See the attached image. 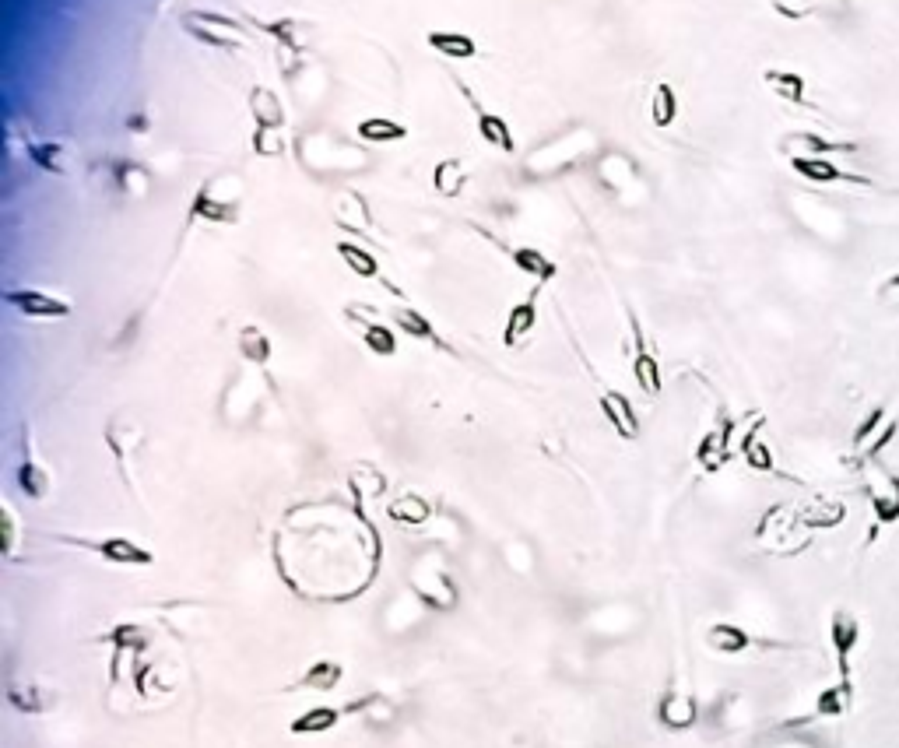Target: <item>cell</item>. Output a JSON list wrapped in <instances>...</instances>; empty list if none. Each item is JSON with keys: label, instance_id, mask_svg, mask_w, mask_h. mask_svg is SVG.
Returning <instances> with one entry per match:
<instances>
[{"label": "cell", "instance_id": "obj_1", "mask_svg": "<svg viewBox=\"0 0 899 748\" xmlns=\"http://www.w3.org/2000/svg\"><path fill=\"white\" fill-rule=\"evenodd\" d=\"M183 29H187L197 43L215 46V50H229V53L243 50V46L250 43V36H246L243 25H239L236 18L215 15V11H190V15H183Z\"/></svg>", "mask_w": 899, "mask_h": 748}, {"label": "cell", "instance_id": "obj_2", "mask_svg": "<svg viewBox=\"0 0 899 748\" xmlns=\"http://www.w3.org/2000/svg\"><path fill=\"white\" fill-rule=\"evenodd\" d=\"M864 492H868L878 524H896L899 520V475H892V471L878 468L875 461H868V468H864Z\"/></svg>", "mask_w": 899, "mask_h": 748}, {"label": "cell", "instance_id": "obj_3", "mask_svg": "<svg viewBox=\"0 0 899 748\" xmlns=\"http://www.w3.org/2000/svg\"><path fill=\"white\" fill-rule=\"evenodd\" d=\"M829 643H833L840 682H854L850 678V657H854L857 643H861V622H857V615L850 608H836L833 612V619H829Z\"/></svg>", "mask_w": 899, "mask_h": 748}, {"label": "cell", "instance_id": "obj_4", "mask_svg": "<svg viewBox=\"0 0 899 748\" xmlns=\"http://www.w3.org/2000/svg\"><path fill=\"white\" fill-rule=\"evenodd\" d=\"M4 299H8L11 306H18V310H22L25 317H32V320H64V317H71V303H67V299L50 295V292H39V288H11Z\"/></svg>", "mask_w": 899, "mask_h": 748}, {"label": "cell", "instance_id": "obj_5", "mask_svg": "<svg viewBox=\"0 0 899 748\" xmlns=\"http://www.w3.org/2000/svg\"><path fill=\"white\" fill-rule=\"evenodd\" d=\"M64 541L81 545V548H92V552H99L102 559L113 562V566H152L155 562V552H148V548L137 545V541H130V538H99V541L64 538Z\"/></svg>", "mask_w": 899, "mask_h": 748}, {"label": "cell", "instance_id": "obj_6", "mask_svg": "<svg viewBox=\"0 0 899 748\" xmlns=\"http://www.w3.org/2000/svg\"><path fill=\"white\" fill-rule=\"evenodd\" d=\"M657 720L668 731H689L699 720V703L692 692H668V696L657 703Z\"/></svg>", "mask_w": 899, "mask_h": 748}, {"label": "cell", "instance_id": "obj_7", "mask_svg": "<svg viewBox=\"0 0 899 748\" xmlns=\"http://www.w3.org/2000/svg\"><path fill=\"white\" fill-rule=\"evenodd\" d=\"M731 432H734V422H720L717 429H710L703 436V443H699L696 450V461L703 464V471H720L727 464V457H731Z\"/></svg>", "mask_w": 899, "mask_h": 748}, {"label": "cell", "instance_id": "obj_8", "mask_svg": "<svg viewBox=\"0 0 899 748\" xmlns=\"http://www.w3.org/2000/svg\"><path fill=\"white\" fill-rule=\"evenodd\" d=\"M601 411H605L608 422L619 429V436H626V439L640 436V415H636L633 401H629L626 394H619V390H605V394H601Z\"/></svg>", "mask_w": 899, "mask_h": 748}, {"label": "cell", "instance_id": "obj_9", "mask_svg": "<svg viewBox=\"0 0 899 748\" xmlns=\"http://www.w3.org/2000/svg\"><path fill=\"white\" fill-rule=\"evenodd\" d=\"M843 520H847V506L840 499H812L798 510V524L805 531H829V527H840Z\"/></svg>", "mask_w": 899, "mask_h": 748}, {"label": "cell", "instance_id": "obj_10", "mask_svg": "<svg viewBox=\"0 0 899 748\" xmlns=\"http://www.w3.org/2000/svg\"><path fill=\"white\" fill-rule=\"evenodd\" d=\"M794 173H801L805 180L812 183H861V187H868V176H857V173H843V169H836L833 162L826 159H805V155H794L791 159Z\"/></svg>", "mask_w": 899, "mask_h": 748}, {"label": "cell", "instance_id": "obj_11", "mask_svg": "<svg viewBox=\"0 0 899 748\" xmlns=\"http://www.w3.org/2000/svg\"><path fill=\"white\" fill-rule=\"evenodd\" d=\"M8 699L15 710L22 713H46L53 710V706L60 703V696H53V692H43L36 682H25V678H11L8 682Z\"/></svg>", "mask_w": 899, "mask_h": 748}, {"label": "cell", "instance_id": "obj_12", "mask_svg": "<svg viewBox=\"0 0 899 748\" xmlns=\"http://www.w3.org/2000/svg\"><path fill=\"white\" fill-rule=\"evenodd\" d=\"M633 334H636L633 376H636V383H640L643 394L657 397V394H661V369H657V359L647 352V345H643V331H640V324H636V320H633Z\"/></svg>", "mask_w": 899, "mask_h": 748}, {"label": "cell", "instance_id": "obj_13", "mask_svg": "<svg viewBox=\"0 0 899 748\" xmlns=\"http://www.w3.org/2000/svg\"><path fill=\"white\" fill-rule=\"evenodd\" d=\"M706 643H710V650H717V654H745L748 647H752V636L745 633L741 626H734V622H713L710 629H706Z\"/></svg>", "mask_w": 899, "mask_h": 748}, {"label": "cell", "instance_id": "obj_14", "mask_svg": "<svg viewBox=\"0 0 899 748\" xmlns=\"http://www.w3.org/2000/svg\"><path fill=\"white\" fill-rule=\"evenodd\" d=\"M850 703H854V682L826 685V689L815 696V717L836 720V717H843V713L850 710Z\"/></svg>", "mask_w": 899, "mask_h": 748}, {"label": "cell", "instance_id": "obj_15", "mask_svg": "<svg viewBox=\"0 0 899 748\" xmlns=\"http://www.w3.org/2000/svg\"><path fill=\"white\" fill-rule=\"evenodd\" d=\"M787 148H798L805 159H826V155H836V152H854L857 144L850 141H826V137L819 134H791L784 137Z\"/></svg>", "mask_w": 899, "mask_h": 748}, {"label": "cell", "instance_id": "obj_16", "mask_svg": "<svg viewBox=\"0 0 899 748\" xmlns=\"http://www.w3.org/2000/svg\"><path fill=\"white\" fill-rule=\"evenodd\" d=\"M338 724H341V710H334V706H313V710L299 713V717L288 724V731L292 734H327Z\"/></svg>", "mask_w": 899, "mask_h": 748}, {"label": "cell", "instance_id": "obj_17", "mask_svg": "<svg viewBox=\"0 0 899 748\" xmlns=\"http://www.w3.org/2000/svg\"><path fill=\"white\" fill-rule=\"evenodd\" d=\"M141 436H144L141 425L127 422V418H116V422H109L106 439H109V446H113L116 461L123 464V471H127V457H130V450H134V446H141Z\"/></svg>", "mask_w": 899, "mask_h": 748}, {"label": "cell", "instance_id": "obj_18", "mask_svg": "<svg viewBox=\"0 0 899 748\" xmlns=\"http://www.w3.org/2000/svg\"><path fill=\"white\" fill-rule=\"evenodd\" d=\"M429 46L450 60H471L478 53V43L464 32H429Z\"/></svg>", "mask_w": 899, "mask_h": 748}, {"label": "cell", "instance_id": "obj_19", "mask_svg": "<svg viewBox=\"0 0 899 748\" xmlns=\"http://www.w3.org/2000/svg\"><path fill=\"white\" fill-rule=\"evenodd\" d=\"M390 317H394V324L401 327L404 334H411V338H418V341H432V345H436V348H443V352H446V341L439 338V334H436V327H432L429 320L422 317V313L408 310V306H397V310L390 313Z\"/></svg>", "mask_w": 899, "mask_h": 748}, {"label": "cell", "instance_id": "obj_20", "mask_svg": "<svg viewBox=\"0 0 899 748\" xmlns=\"http://www.w3.org/2000/svg\"><path fill=\"white\" fill-rule=\"evenodd\" d=\"M359 137L366 144H394V141H401V137H408V127L387 120V116H369V120L359 123Z\"/></svg>", "mask_w": 899, "mask_h": 748}, {"label": "cell", "instance_id": "obj_21", "mask_svg": "<svg viewBox=\"0 0 899 748\" xmlns=\"http://www.w3.org/2000/svg\"><path fill=\"white\" fill-rule=\"evenodd\" d=\"M250 106H253V116H257V130H271V127H281V123H285V109H281L278 95H274L271 88H257Z\"/></svg>", "mask_w": 899, "mask_h": 748}, {"label": "cell", "instance_id": "obj_22", "mask_svg": "<svg viewBox=\"0 0 899 748\" xmlns=\"http://www.w3.org/2000/svg\"><path fill=\"white\" fill-rule=\"evenodd\" d=\"M534 320H538V306H534V303L513 306L510 317H506V331H503L506 345H520V341H524L527 334L534 331Z\"/></svg>", "mask_w": 899, "mask_h": 748}, {"label": "cell", "instance_id": "obj_23", "mask_svg": "<svg viewBox=\"0 0 899 748\" xmlns=\"http://www.w3.org/2000/svg\"><path fill=\"white\" fill-rule=\"evenodd\" d=\"M759 425H763V418H759V422L748 429V436L741 439V454H745V464L752 471H773V450L759 439Z\"/></svg>", "mask_w": 899, "mask_h": 748}, {"label": "cell", "instance_id": "obj_24", "mask_svg": "<svg viewBox=\"0 0 899 748\" xmlns=\"http://www.w3.org/2000/svg\"><path fill=\"white\" fill-rule=\"evenodd\" d=\"M341 678H345V668H341L338 661H317V664H310V671H306L303 678H299V685L317 689V692H331V689H338Z\"/></svg>", "mask_w": 899, "mask_h": 748}, {"label": "cell", "instance_id": "obj_25", "mask_svg": "<svg viewBox=\"0 0 899 748\" xmlns=\"http://www.w3.org/2000/svg\"><path fill=\"white\" fill-rule=\"evenodd\" d=\"M429 513L432 510H429V503H425L422 496H401V499H394V503L387 506V517L397 520V524H408V527L425 524Z\"/></svg>", "mask_w": 899, "mask_h": 748}, {"label": "cell", "instance_id": "obj_26", "mask_svg": "<svg viewBox=\"0 0 899 748\" xmlns=\"http://www.w3.org/2000/svg\"><path fill=\"white\" fill-rule=\"evenodd\" d=\"M239 352H243V359L253 362V366H267L274 348L260 327H243V331H239Z\"/></svg>", "mask_w": 899, "mask_h": 748}, {"label": "cell", "instance_id": "obj_27", "mask_svg": "<svg viewBox=\"0 0 899 748\" xmlns=\"http://www.w3.org/2000/svg\"><path fill=\"white\" fill-rule=\"evenodd\" d=\"M513 264H517L524 274H534L538 281L555 278V264L541 250H534V246H520V250H513Z\"/></svg>", "mask_w": 899, "mask_h": 748}, {"label": "cell", "instance_id": "obj_28", "mask_svg": "<svg viewBox=\"0 0 899 748\" xmlns=\"http://www.w3.org/2000/svg\"><path fill=\"white\" fill-rule=\"evenodd\" d=\"M194 218H208V222H236L239 218V204H225V201H215L211 194H197L194 197Z\"/></svg>", "mask_w": 899, "mask_h": 748}, {"label": "cell", "instance_id": "obj_29", "mask_svg": "<svg viewBox=\"0 0 899 748\" xmlns=\"http://www.w3.org/2000/svg\"><path fill=\"white\" fill-rule=\"evenodd\" d=\"M766 85L787 102H805V78L794 71H766Z\"/></svg>", "mask_w": 899, "mask_h": 748}, {"label": "cell", "instance_id": "obj_30", "mask_svg": "<svg viewBox=\"0 0 899 748\" xmlns=\"http://www.w3.org/2000/svg\"><path fill=\"white\" fill-rule=\"evenodd\" d=\"M18 485H22V492L29 499H46L50 496V471L39 468L36 461H25L18 468Z\"/></svg>", "mask_w": 899, "mask_h": 748}, {"label": "cell", "instance_id": "obj_31", "mask_svg": "<svg viewBox=\"0 0 899 748\" xmlns=\"http://www.w3.org/2000/svg\"><path fill=\"white\" fill-rule=\"evenodd\" d=\"M478 134L485 137V144L492 148H503V152H513V134L506 127L503 116H492V113H478Z\"/></svg>", "mask_w": 899, "mask_h": 748}, {"label": "cell", "instance_id": "obj_32", "mask_svg": "<svg viewBox=\"0 0 899 748\" xmlns=\"http://www.w3.org/2000/svg\"><path fill=\"white\" fill-rule=\"evenodd\" d=\"M109 643H113L116 650H130V654H141V650H148V629L144 626H134V622H123V626H116L113 633L106 636Z\"/></svg>", "mask_w": 899, "mask_h": 748}, {"label": "cell", "instance_id": "obj_33", "mask_svg": "<svg viewBox=\"0 0 899 748\" xmlns=\"http://www.w3.org/2000/svg\"><path fill=\"white\" fill-rule=\"evenodd\" d=\"M650 116H654L657 127H671L678 116V99H675V88L671 85H657L654 88V99H650Z\"/></svg>", "mask_w": 899, "mask_h": 748}, {"label": "cell", "instance_id": "obj_34", "mask_svg": "<svg viewBox=\"0 0 899 748\" xmlns=\"http://www.w3.org/2000/svg\"><path fill=\"white\" fill-rule=\"evenodd\" d=\"M338 253H341V260H345V264L352 267L355 274H362V278H376V274H380V264H376V257L369 250H362V246L338 243Z\"/></svg>", "mask_w": 899, "mask_h": 748}, {"label": "cell", "instance_id": "obj_35", "mask_svg": "<svg viewBox=\"0 0 899 748\" xmlns=\"http://www.w3.org/2000/svg\"><path fill=\"white\" fill-rule=\"evenodd\" d=\"M464 180H468V173H464V166L457 159L439 162V166H436V190H439V194H450V197L461 194Z\"/></svg>", "mask_w": 899, "mask_h": 748}, {"label": "cell", "instance_id": "obj_36", "mask_svg": "<svg viewBox=\"0 0 899 748\" xmlns=\"http://www.w3.org/2000/svg\"><path fill=\"white\" fill-rule=\"evenodd\" d=\"M885 429V408H871L868 415L861 418V422H857V429H854V446L857 450H868L871 443H875L878 439V432Z\"/></svg>", "mask_w": 899, "mask_h": 748}, {"label": "cell", "instance_id": "obj_37", "mask_svg": "<svg viewBox=\"0 0 899 748\" xmlns=\"http://www.w3.org/2000/svg\"><path fill=\"white\" fill-rule=\"evenodd\" d=\"M362 338H366V348H369V352H373V355H383V359H387V355H394V352H397V338H394V331H390V327H383V324H366Z\"/></svg>", "mask_w": 899, "mask_h": 748}, {"label": "cell", "instance_id": "obj_38", "mask_svg": "<svg viewBox=\"0 0 899 748\" xmlns=\"http://www.w3.org/2000/svg\"><path fill=\"white\" fill-rule=\"evenodd\" d=\"M29 152H32V159L46 169V173H64V148H60V144L39 141V144H32Z\"/></svg>", "mask_w": 899, "mask_h": 748}, {"label": "cell", "instance_id": "obj_39", "mask_svg": "<svg viewBox=\"0 0 899 748\" xmlns=\"http://www.w3.org/2000/svg\"><path fill=\"white\" fill-rule=\"evenodd\" d=\"M0 531H4V555L11 559V555L18 552V520L8 503L0 506Z\"/></svg>", "mask_w": 899, "mask_h": 748}, {"label": "cell", "instance_id": "obj_40", "mask_svg": "<svg viewBox=\"0 0 899 748\" xmlns=\"http://www.w3.org/2000/svg\"><path fill=\"white\" fill-rule=\"evenodd\" d=\"M875 299L885 313H899V274H889V278L878 285Z\"/></svg>", "mask_w": 899, "mask_h": 748}, {"label": "cell", "instance_id": "obj_41", "mask_svg": "<svg viewBox=\"0 0 899 748\" xmlns=\"http://www.w3.org/2000/svg\"><path fill=\"white\" fill-rule=\"evenodd\" d=\"M253 148H257L260 155H281V148H285V137H281V127L257 130V134H253Z\"/></svg>", "mask_w": 899, "mask_h": 748}, {"label": "cell", "instance_id": "obj_42", "mask_svg": "<svg viewBox=\"0 0 899 748\" xmlns=\"http://www.w3.org/2000/svg\"><path fill=\"white\" fill-rule=\"evenodd\" d=\"M896 432H899V425H896V422H889V425H885V429L878 432V439H875V443H871L868 450H864V457H868V461H878V454H882L885 446L892 443V436H896Z\"/></svg>", "mask_w": 899, "mask_h": 748}, {"label": "cell", "instance_id": "obj_43", "mask_svg": "<svg viewBox=\"0 0 899 748\" xmlns=\"http://www.w3.org/2000/svg\"><path fill=\"white\" fill-rule=\"evenodd\" d=\"M348 317H352V320H366V324H376V306L348 303Z\"/></svg>", "mask_w": 899, "mask_h": 748}]
</instances>
